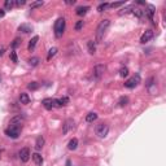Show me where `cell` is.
Masks as SVG:
<instances>
[{
	"label": "cell",
	"instance_id": "ba28073f",
	"mask_svg": "<svg viewBox=\"0 0 166 166\" xmlns=\"http://www.w3.org/2000/svg\"><path fill=\"white\" fill-rule=\"evenodd\" d=\"M74 129V121L73 119H66V121L64 122V125H62V134H68L70 130Z\"/></svg>",
	"mask_w": 166,
	"mask_h": 166
},
{
	"label": "cell",
	"instance_id": "4dcf8cb0",
	"mask_svg": "<svg viewBox=\"0 0 166 166\" xmlns=\"http://www.w3.org/2000/svg\"><path fill=\"white\" fill-rule=\"evenodd\" d=\"M43 1H35V3H31V5H30V8L31 9H34V8H38V7H42L43 5Z\"/></svg>",
	"mask_w": 166,
	"mask_h": 166
},
{
	"label": "cell",
	"instance_id": "f1b7e54d",
	"mask_svg": "<svg viewBox=\"0 0 166 166\" xmlns=\"http://www.w3.org/2000/svg\"><path fill=\"white\" fill-rule=\"evenodd\" d=\"M107 8H109V3H101L100 5L97 7V11L99 12H103V11H105Z\"/></svg>",
	"mask_w": 166,
	"mask_h": 166
},
{
	"label": "cell",
	"instance_id": "4fadbf2b",
	"mask_svg": "<svg viewBox=\"0 0 166 166\" xmlns=\"http://www.w3.org/2000/svg\"><path fill=\"white\" fill-rule=\"evenodd\" d=\"M38 40H39V37H38V35H35V37L30 40V43H29V45H27V49H29L30 52H31V51H34V49H35V45H37Z\"/></svg>",
	"mask_w": 166,
	"mask_h": 166
},
{
	"label": "cell",
	"instance_id": "d590c367",
	"mask_svg": "<svg viewBox=\"0 0 166 166\" xmlns=\"http://www.w3.org/2000/svg\"><path fill=\"white\" fill-rule=\"evenodd\" d=\"M82 27H83V21H78L75 25V30H81Z\"/></svg>",
	"mask_w": 166,
	"mask_h": 166
},
{
	"label": "cell",
	"instance_id": "d6986e66",
	"mask_svg": "<svg viewBox=\"0 0 166 166\" xmlns=\"http://www.w3.org/2000/svg\"><path fill=\"white\" fill-rule=\"evenodd\" d=\"M20 101H21V104H29V103H30V97H29L27 93H25V92L21 93V95H20Z\"/></svg>",
	"mask_w": 166,
	"mask_h": 166
},
{
	"label": "cell",
	"instance_id": "9c48e42d",
	"mask_svg": "<svg viewBox=\"0 0 166 166\" xmlns=\"http://www.w3.org/2000/svg\"><path fill=\"white\" fill-rule=\"evenodd\" d=\"M42 104L47 110H52L55 107H56V101H55V99H49V97L44 99V100L42 101Z\"/></svg>",
	"mask_w": 166,
	"mask_h": 166
},
{
	"label": "cell",
	"instance_id": "5b68a950",
	"mask_svg": "<svg viewBox=\"0 0 166 166\" xmlns=\"http://www.w3.org/2000/svg\"><path fill=\"white\" fill-rule=\"evenodd\" d=\"M108 132H109V126L107 123L97 125V127H96V135L99 138H105L108 135Z\"/></svg>",
	"mask_w": 166,
	"mask_h": 166
},
{
	"label": "cell",
	"instance_id": "8d00e7d4",
	"mask_svg": "<svg viewBox=\"0 0 166 166\" xmlns=\"http://www.w3.org/2000/svg\"><path fill=\"white\" fill-rule=\"evenodd\" d=\"M23 4H26L25 0H17V1H16V5H18V7L23 5Z\"/></svg>",
	"mask_w": 166,
	"mask_h": 166
},
{
	"label": "cell",
	"instance_id": "3957f363",
	"mask_svg": "<svg viewBox=\"0 0 166 166\" xmlns=\"http://www.w3.org/2000/svg\"><path fill=\"white\" fill-rule=\"evenodd\" d=\"M65 31V18L60 17L57 18V21L55 22V35L57 38H61Z\"/></svg>",
	"mask_w": 166,
	"mask_h": 166
},
{
	"label": "cell",
	"instance_id": "52a82bcc",
	"mask_svg": "<svg viewBox=\"0 0 166 166\" xmlns=\"http://www.w3.org/2000/svg\"><path fill=\"white\" fill-rule=\"evenodd\" d=\"M18 155H20V160L22 161V162H27V161L30 160V156H31L30 155V149H29V148H22Z\"/></svg>",
	"mask_w": 166,
	"mask_h": 166
},
{
	"label": "cell",
	"instance_id": "9a60e30c",
	"mask_svg": "<svg viewBox=\"0 0 166 166\" xmlns=\"http://www.w3.org/2000/svg\"><path fill=\"white\" fill-rule=\"evenodd\" d=\"M31 157H33V160H34L35 165L42 166V163H43V157L39 155V153H34V155H31Z\"/></svg>",
	"mask_w": 166,
	"mask_h": 166
},
{
	"label": "cell",
	"instance_id": "d4e9b609",
	"mask_svg": "<svg viewBox=\"0 0 166 166\" xmlns=\"http://www.w3.org/2000/svg\"><path fill=\"white\" fill-rule=\"evenodd\" d=\"M57 53V48L56 47H53V48H51L49 51H48V56H47V60H51L52 57L55 56V55Z\"/></svg>",
	"mask_w": 166,
	"mask_h": 166
},
{
	"label": "cell",
	"instance_id": "6da1fadb",
	"mask_svg": "<svg viewBox=\"0 0 166 166\" xmlns=\"http://www.w3.org/2000/svg\"><path fill=\"white\" fill-rule=\"evenodd\" d=\"M109 26H110V21L109 20H103L101 22L99 23L97 30H96V39H97V42H100V40L104 38V35L107 34Z\"/></svg>",
	"mask_w": 166,
	"mask_h": 166
},
{
	"label": "cell",
	"instance_id": "cb8c5ba5",
	"mask_svg": "<svg viewBox=\"0 0 166 166\" xmlns=\"http://www.w3.org/2000/svg\"><path fill=\"white\" fill-rule=\"evenodd\" d=\"M119 107H125V105L129 104V97L127 96H122L121 99H119V101H118Z\"/></svg>",
	"mask_w": 166,
	"mask_h": 166
},
{
	"label": "cell",
	"instance_id": "603a6c76",
	"mask_svg": "<svg viewBox=\"0 0 166 166\" xmlns=\"http://www.w3.org/2000/svg\"><path fill=\"white\" fill-rule=\"evenodd\" d=\"M13 1L12 0H7L5 3H4V11H11L12 8H13Z\"/></svg>",
	"mask_w": 166,
	"mask_h": 166
},
{
	"label": "cell",
	"instance_id": "2e32d148",
	"mask_svg": "<svg viewBox=\"0 0 166 166\" xmlns=\"http://www.w3.org/2000/svg\"><path fill=\"white\" fill-rule=\"evenodd\" d=\"M68 148L70 149V151H75L77 148H78V139L77 138H73L70 141H69L68 144Z\"/></svg>",
	"mask_w": 166,
	"mask_h": 166
},
{
	"label": "cell",
	"instance_id": "30bf717a",
	"mask_svg": "<svg viewBox=\"0 0 166 166\" xmlns=\"http://www.w3.org/2000/svg\"><path fill=\"white\" fill-rule=\"evenodd\" d=\"M153 31L152 30H147L145 33H144L143 35H141V38H140V43H148L149 40L152 39L153 38Z\"/></svg>",
	"mask_w": 166,
	"mask_h": 166
},
{
	"label": "cell",
	"instance_id": "83f0119b",
	"mask_svg": "<svg viewBox=\"0 0 166 166\" xmlns=\"http://www.w3.org/2000/svg\"><path fill=\"white\" fill-rule=\"evenodd\" d=\"M21 38H16V39L13 40V43H12V49H16V48L18 47V45H21Z\"/></svg>",
	"mask_w": 166,
	"mask_h": 166
},
{
	"label": "cell",
	"instance_id": "f546056e",
	"mask_svg": "<svg viewBox=\"0 0 166 166\" xmlns=\"http://www.w3.org/2000/svg\"><path fill=\"white\" fill-rule=\"evenodd\" d=\"M119 75H121V77H127V75H129V69H127L126 66L121 68V70H119Z\"/></svg>",
	"mask_w": 166,
	"mask_h": 166
},
{
	"label": "cell",
	"instance_id": "8992f818",
	"mask_svg": "<svg viewBox=\"0 0 166 166\" xmlns=\"http://www.w3.org/2000/svg\"><path fill=\"white\" fill-rule=\"evenodd\" d=\"M104 71H105V66H104V65H96L95 68H93V71H92L93 78H95V79H100L103 77V74H104Z\"/></svg>",
	"mask_w": 166,
	"mask_h": 166
},
{
	"label": "cell",
	"instance_id": "d6a6232c",
	"mask_svg": "<svg viewBox=\"0 0 166 166\" xmlns=\"http://www.w3.org/2000/svg\"><path fill=\"white\" fill-rule=\"evenodd\" d=\"M11 60H12L13 62H18L17 55H16V52H14V51H12V52H11Z\"/></svg>",
	"mask_w": 166,
	"mask_h": 166
},
{
	"label": "cell",
	"instance_id": "1f68e13d",
	"mask_svg": "<svg viewBox=\"0 0 166 166\" xmlns=\"http://www.w3.org/2000/svg\"><path fill=\"white\" fill-rule=\"evenodd\" d=\"M132 13L135 14L136 17H139V18L143 16V11H140V9H132Z\"/></svg>",
	"mask_w": 166,
	"mask_h": 166
},
{
	"label": "cell",
	"instance_id": "7402d4cb",
	"mask_svg": "<svg viewBox=\"0 0 166 166\" xmlns=\"http://www.w3.org/2000/svg\"><path fill=\"white\" fill-rule=\"evenodd\" d=\"M96 119H97V114L93 112L88 113V114L86 115V121L87 122H93V121H96Z\"/></svg>",
	"mask_w": 166,
	"mask_h": 166
},
{
	"label": "cell",
	"instance_id": "e575fe53",
	"mask_svg": "<svg viewBox=\"0 0 166 166\" xmlns=\"http://www.w3.org/2000/svg\"><path fill=\"white\" fill-rule=\"evenodd\" d=\"M153 82H155V78H153V77H151V78L148 79V82H147V87L151 88V86L153 85Z\"/></svg>",
	"mask_w": 166,
	"mask_h": 166
},
{
	"label": "cell",
	"instance_id": "74e56055",
	"mask_svg": "<svg viewBox=\"0 0 166 166\" xmlns=\"http://www.w3.org/2000/svg\"><path fill=\"white\" fill-rule=\"evenodd\" d=\"M4 16H5V11L4 9H0V18L4 17Z\"/></svg>",
	"mask_w": 166,
	"mask_h": 166
},
{
	"label": "cell",
	"instance_id": "484cf974",
	"mask_svg": "<svg viewBox=\"0 0 166 166\" xmlns=\"http://www.w3.org/2000/svg\"><path fill=\"white\" fill-rule=\"evenodd\" d=\"M39 61L40 60L38 59V57H31V59L29 60V64H30L31 66H37V65H39Z\"/></svg>",
	"mask_w": 166,
	"mask_h": 166
},
{
	"label": "cell",
	"instance_id": "7a4b0ae2",
	"mask_svg": "<svg viewBox=\"0 0 166 166\" xmlns=\"http://www.w3.org/2000/svg\"><path fill=\"white\" fill-rule=\"evenodd\" d=\"M22 126H16V125H9V127L5 130V135L11 139H17L21 134Z\"/></svg>",
	"mask_w": 166,
	"mask_h": 166
},
{
	"label": "cell",
	"instance_id": "8fae6325",
	"mask_svg": "<svg viewBox=\"0 0 166 166\" xmlns=\"http://www.w3.org/2000/svg\"><path fill=\"white\" fill-rule=\"evenodd\" d=\"M22 123H23L22 115H16V117H13V118L11 119V122H9V125H16V126H22Z\"/></svg>",
	"mask_w": 166,
	"mask_h": 166
},
{
	"label": "cell",
	"instance_id": "5bb4252c",
	"mask_svg": "<svg viewBox=\"0 0 166 166\" xmlns=\"http://www.w3.org/2000/svg\"><path fill=\"white\" fill-rule=\"evenodd\" d=\"M90 11V7L88 5H85V7H78L77 8V11H75V13L78 14V16H85L87 12Z\"/></svg>",
	"mask_w": 166,
	"mask_h": 166
},
{
	"label": "cell",
	"instance_id": "4316f807",
	"mask_svg": "<svg viewBox=\"0 0 166 166\" xmlns=\"http://www.w3.org/2000/svg\"><path fill=\"white\" fill-rule=\"evenodd\" d=\"M27 88H29V90H31V91H35V90L39 88V85H38L37 82H31V83H29V85H27Z\"/></svg>",
	"mask_w": 166,
	"mask_h": 166
},
{
	"label": "cell",
	"instance_id": "836d02e7",
	"mask_svg": "<svg viewBox=\"0 0 166 166\" xmlns=\"http://www.w3.org/2000/svg\"><path fill=\"white\" fill-rule=\"evenodd\" d=\"M121 5H125V1H122V3H112V4H109L110 8H118V7H121Z\"/></svg>",
	"mask_w": 166,
	"mask_h": 166
},
{
	"label": "cell",
	"instance_id": "f35d334b",
	"mask_svg": "<svg viewBox=\"0 0 166 166\" xmlns=\"http://www.w3.org/2000/svg\"><path fill=\"white\" fill-rule=\"evenodd\" d=\"M66 4L68 5H73V4H75V0H73V1H66Z\"/></svg>",
	"mask_w": 166,
	"mask_h": 166
},
{
	"label": "cell",
	"instance_id": "e0dca14e",
	"mask_svg": "<svg viewBox=\"0 0 166 166\" xmlns=\"http://www.w3.org/2000/svg\"><path fill=\"white\" fill-rule=\"evenodd\" d=\"M43 147H44V138H43V136H38L37 143H35V148H37L38 151H40Z\"/></svg>",
	"mask_w": 166,
	"mask_h": 166
},
{
	"label": "cell",
	"instance_id": "7c38bea8",
	"mask_svg": "<svg viewBox=\"0 0 166 166\" xmlns=\"http://www.w3.org/2000/svg\"><path fill=\"white\" fill-rule=\"evenodd\" d=\"M18 30H20L21 33H23V34H29V33L33 31V27H31L30 25H27V23H22V25H20Z\"/></svg>",
	"mask_w": 166,
	"mask_h": 166
},
{
	"label": "cell",
	"instance_id": "44dd1931",
	"mask_svg": "<svg viewBox=\"0 0 166 166\" xmlns=\"http://www.w3.org/2000/svg\"><path fill=\"white\" fill-rule=\"evenodd\" d=\"M87 47H88V52H90L91 55H93L96 52V44L93 40H90V42L87 43Z\"/></svg>",
	"mask_w": 166,
	"mask_h": 166
},
{
	"label": "cell",
	"instance_id": "ac0fdd59",
	"mask_svg": "<svg viewBox=\"0 0 166 166\" xmlns=\"http://www.w3.org/2000/svg\"><path fill=\"white\" fill-rule=\"evenodd\" d=\"M56 107H64L69 103V99L68 97H61V99H56Z\"/></svg>",
	"mask_w": 166,
	"mask_h": 166
},
{
	"label": "cell",
	"instance_id": "277c9868",
	"mask_svg": "<svg viewBox=\"0 0 166 166\" xmlns=\"http://www.w3.org/2000/svg\"><path fill=\"white\" fill-rule=\"evenodd\" d=\"M139 83H140V75L136 74V75L131 77L130 79H127V81L125 82V87L126 88H135Z\"/></svg>",
	"mask_w": 166,
	"mask_h": 166
},
{
	"label": "cell",
	"instance_id": "ffe728a7",
	"mask_svg": "<svg viewBox=\"0 0 166 166\" xmlns=\"http://www.w3.org/2000/svg\"><path fill=\"white\" fill-rule=\"evenodd\" d=\"M145 12V14L148 16L149 20H153V14H155V7L153 5H148V11H144Z\"/></svg>",
	"mask_w": 166,
	"mask_h": 166
},
{
	"label": "cell",
	"instance_id": "ab89813d",
	"mask_svg": "<svg viewBox=\"0 0 166 166\" xmlns=\"http://www.w3.org/2000/svg\"><path fill=\"white\" fill-rule=\"evenodd\" d=\"M4 51H5V49H4V48H0V56H3Z\"/></svg>",
	"mask_w": 166,
	"mask_h": 166
}]
</instances>
